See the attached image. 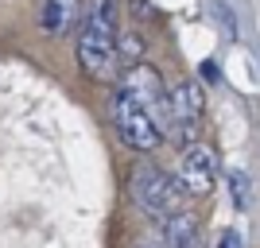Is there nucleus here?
Masks as SVG:
<instances>
[{
  "mask_svg": "<svg viewBox=\"0 0 260 248\" xmlns=\"http://www.w3.org/2000/svg\"><path fill=\"white\" fill-rule=\"evenodd\" d=\"M217 151L206 148V144H183V155H179V167H175V179L186 190V198H202L214 190L217 183Z\"/></svg>",
  "mask_w": 260,
  "mask_h": 248,
  "instance_id": "obj_5",
  "label": "nucleus"
},
{
  "mask_svg": "<svg viewBox=\"0 0 260 248\" xmlns=\"http://www.w3.org/2000/svg\"><path fill=\"white\" fill-rule=\"evenodd\" d=\"M140 54H144V39L140 35H120L117 39V66H136L140 62Z\"/></svg>",
  "mask_w": 260,
  "mask_h": 248,
  "instance_id": "obj_8",
  "label": "nucleus"
},
{
  "mask_svg": "<svg viewBox=\"0 0 260 248\" xmlns=\"http://www.w3.org/2000/svg\"><path fill=\"white\" fill-rule=\"evenodd\" d=\"M120 0H89L78 20V66L93 82H117Z\"/></svg>",
  "mask_w": 260,
  "mask_h": 248,
  "instance_id": "obj_1",
  "label": "nucleus"
},
{
  "mask_svg": "<svg viewBox=\"0 0 260 248\" xmlns=\"http://www.w3.org/2000/svg\"><path fill=\"white\" fill-rule=\"evenodd\" d=\"M194 244H198V217L190 209L152 217V225L136 237V248H194Z\"/></svg>",
  "mask_w": 260,
  "mask_h": 248,
  "instance_id": "obj_6",
  "label": "nucleus"
},
{
  "mask_svg": "<svg viewBox=\"0 0 260 248\" xmlns=\"http://www.w3.org/2000/svg\"><path fill=\"white\" fill-rule=\"evenodd\" d=\"M128 194H132V205L140 209L144 217H167V214H179L186 209V190L179 186L171 171H163V167H152V163H144L136 167L128 179Z\"/></svg>",
  "mask_w": 260,
  "mask_h": 248,
  "instance_id": "obj_2",
  "label": "nucleus"
},
{
  "mask_svg": "<svg viewBox=\"0 0 260 248\" xmlns=\"http://www.w3.org/2000/svg\"><path fill=\"white\" fill-rule=\"evenodd\" d=\"M229 183H233V194H237V205H245V174L229 171Z\"/></svg>",
  "mask_w": 260,
  "mask_h": 248,
  "instance_id": "obj_9",
  "label": "nucleus"
},
{
  "mask_svg": "<svg viewBox=\"0 0 260 248\" xmlns=\"http://www.w3.org/2000/svg\"><path fill=\"white\" fill-rule=\"evenodd\" d=\"M82 0H43V8H39V27L54 39H62L70 35V27H78L82 20Z\"/></svg>",
  "mask_w": 260,
  "mask_h": 248,
  "instance_id": "obj_7",
  "label": "nucleus"
},
{
  "mask_svg": "<svg viewBox=\"0 0 260 248\" xmlns=\"http://www.w3.org/2000/svg\"><path fill=\"white\" fill-rule=\"evenodd\" d=\"M113 128H117V140L128 151H155L163 144V132L155 124V117L140 105L136 97H128L124 89L113 93Z\"/></svg>",
  "mask_w": 260,
  "mask_h": 248,
  "instance_id": "obj_3",
  "label": "nucleus"
},
{
  "mask_svg": "<svg viewBox=\"0 0 260 248\" xmlns=\"http://www.w3.org/2000/svg\"><path fill=\"white\" fill-rule=\"evenodd\" d=\"M202 109H206V101H202L198 82H190V78L175 82V86L167 89V140H175V144L194 140Z\"/></svg>",
  "mask_w": 260,
  "mask_h": 248,
  "instance_id": "obj_4",
  "label": "nucleus"
}]
</instances>
